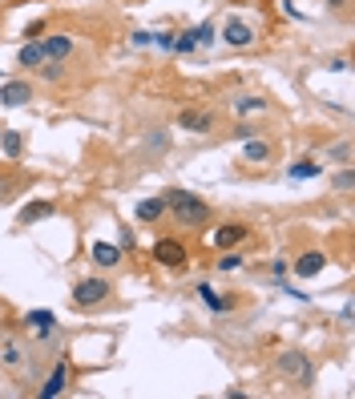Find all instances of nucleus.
I'll list each match as a JSON object with an SVG mask.
<instances>
[{
    "instance_id": "nucleus-1",
    "label": "nucleus",
    "mask_w": 355,
    "mask_h": 399,
    "mask_svg": "<svg viewBox=\"0 0 355 399\" xmlns=\"http://www.w3.org/2000/svg\"><path fill=\"white\" fill-rule=\"evenodd\" d=\"M162 202H165V214L174 218V226L182 230H206L214 210H210V202L198 198L194 190H182V186H165L162 190Z\"/></svg>"
},
{
    "instance_id": "nucleus-2",
    "label": "nucleus",
    "mask_w": 355,
    "mask_h": 399,
    "mask_svg": "<svg viewBox=\"0 0 355 399\" xmlns=\"http://www.w3.org/2000/svg\"><path fill=\"white\" fill-rule=\"evenodd\" d=\"M275 375H279L283 383H295V387H311L315 383V363L311 355L299 347H283L275 355Z\"/></svg>"
},
{
    "instance_id": "nucleus-3",
    "label": "nucleus",
    "mask_w": 355,
    "mask_h": 399,
    "mask_svg": "<svg viewBox=\"0 0 355 399\" xmlns=\"http://www.w3.org/2000/svg\"><path fill=\"white\" fill-rule=\"evenodd\" d=\"M69 295H73V307L93 311V307H102V302L114 299V283H109L105 275H89V278H77Z\"/></svg>"
},
{
    "instance_id": "nucleus-4",
    "label": "nucleus",
    "mask_w": 355,
    "mask_h": 399,
    "mask_svg": "<svg viewBox=\"0 0 355 399\" xmlns=\"http://www.w3.org/2000/svg\"><path fill=\"white\" fill-rule=\"evenodd\" d=\"M21 327H25L28 335H33V343H40V347H49V343H57V339L65 335L61 323H57V315H53L49 307L25 311V315H21Z\"/></svg>"
},
{
    "instance_id": "nucleus-5",
    "label": "nucleus",
    "mask_w": 355,
    "mask_h": 399,
    "mask_svg": "<svg viewBox=\"0 0 355 399\" xmlns=\"http://www.w3.org/2000/svg\"><path fill=\"white\" fill-rule=\"evenodd\" d=\"M150 258L158 262V266H165V270H182V266L190 262V246H186L182 238H158L150 246Z\"/></svg>"
},
{
    "instance_id": "nucleus-6",
    "label": "nucleus",
    "mask_w": 355,
    "mask_h": 399,
    "mask_svg": "<svg viewBox=\"0 0 355 399\" xmlns=\"http://www.w3.org/2000/svg\"><path fill=\"white\" fill-rule=\"evenodd\" d=\"M174 125H178V129H186V133L210 138V133H214V125H218V113L206 109V105H186V109L174 117Z\"/></svg>"
},
{
    "instance_id": "nucleus-7",
    "label": "nucleus",
    "mask_w": 355,
    "mask_h": 399,
    "mask_svg": "<svg viewBox=\"0 0 355 399\" xmlns=\"http://www.w3.org/2000/svg\"><path fill=\"white\" fill-rule=\"evenodd\" d=\"M295 278H319L323 270H327V250H319V246H307L299 250L291 258V266H287Z\"/></svg>"
},
{
    "instance_id": "nucleus-8",
    "label": "nucleus",
    "mask_w": 355,
    "mask_h": 399,
    "mask_svg": "<svg viewBox=\"0 0 355 399\" xmlns=\"http://www.w3.org/2000/svg\"><path fill=\"white\" fill-rule=\"evenodd\" d=\"M33 81L25 77H9V81H0V109H25L28 101H33Z\"/></svg>"
},
{
    "instance_id": "nucleus-9",
    "label": "nucleus",
    "mask_w": 355,
    "mask_h": 399,
    "mask_svg": "<svg viewBox=\"0 0 355 399\" xmlns=\"http://www.w3.org/2000/svg\"><path fill=\"white\" fill-rule=\"evenodd\" d=\"M69 383H73V367H69V359H57L53 363V371L45 375V383L37 387V395L40 399H57V395H65V391H69Z\"/></svg>"
},
{
    "instance_id": "nucleus-10",
    "label": "nucleus",
    "mask_w": 355,
    "mask_h": 399,
    "mask_svg": "<svg viewBox=\"0 0 355 399\" xmlns=\"http://www.w3.org/2000/svg\"><path fill=\"white\" fill-rule=\"evenodd\" d=\"M218 37L226 40L230 49H246V45H254V37H258V33L251 28V21H242V16H226V21H222V28H218Z\"/></svg>"
},
{
    "instance_id": "nucleus-11",
    "label": "nucleus",
    "mask_w": 355,
    "mask_h": 399,
    "mask_svg": "<svg viewBox=\"0 0 355 399\" xmlns=\"http://www.w3.org/2000/svg\"><path fill=\"white\" fill-rule=\"evenodd\" d=\"M246 238H251V226L246 222H222V226H214L210 242H214L218 250H239Z\"/></svg>"
},
{
    "instance_id": "nucleus-12",
    "label": "nucleus",
    "mask_w": 355,
    "mask_h": 399,
    "mask_svg": "<svg viewBox=\"0 0 355 399\" xmlns=\"http://www.w3.org/2000/svg\"><path fill=\"white\" fill-rule=\"evenodd\" d=\"M89 258H93L97 270H117V266L126 262V250L117 246V242H102V238H97V242L89 246Z\"/></svg>"
},
{
    "instance_id": "nucleus-13",
    "label": "nucleus",
    "mask_w": 355,
    "mask_h": 399,
    "mask_svg": "<svg viewBox=\"0 0 355 399\" xmlns=\"http://www.w3.org/2000/svg\"><path fill=\"white\" fill-rule=\"evenodd\" d=\"M170 146H174V138H170V129H165V125H150V129H146V138H141V153H146V158H165V153H170Z\"/></svg>"
},
{
    "instance_id": "nucleus-14",
    "label": "nucleus",
    "mask_w": 355,
    "mask_h": 399,
    "mask_svg": "<svg viewBox=\"0 0 355 399\" xmlns=\"http://www.w3.org/2000/svg\"><path fill=\"white\" fill-rule=\"evenodd\" d=\"M242 162H246V165H271V162H275V141L246 138V146H242Z\"/></svg>"
},
{
    "instance_id": "nucleus-15",
    "label": "nucleus",
    "mask_w": 355,
    "mask_h": 399,
    "mask_svg": "<svg viewBox=\"0 0 355 399\" xmlns=\"http://www.w3.org/2000/svg\"><path fill=\"white\" fill-rule=\"evenodd\" d=\"M230 109L239 113V117L266 113V109H271V97H266V93H234V97H230Z\"/></svg>"
},
{
    "instance_id": "nucleus-16",
    "label": "nucleus",
    "mask_w": 355,
    "mask_h": 399,
    "mask_svg": "<svg viewBox=\"0 0 355 399\" xmlns=\"http://www.w3.org/2000/svg\"><path fill=\"white\" fill-rule=\"evenodd\" d=\"M25 355H28V343L16 335V331L0 339V363H4V367H21V363H25Z\"/></svg>"
},
{
    "instance_id": "nucleus-17",
    "label": "nucleus",
    "mask_w": 355,
    "mask_h": 399,
    "mask_svg": "<svg viewBox=\"0 0 355 399\" xmlns=\"http://www.w3.org/2000/svg\"><path fill=\"white\" fill-rule=\"evenodd\" d=\"M40 45H45V61H69V57H73V37H69V33L40 37Z\"/></svg>"
},
{
    "instance_id": "nucleus-18",
    "label": "nucleus",
    "mask_w": 355,
    "mask_h": 399,
    "mask_svg": "<svg viewBox=\"0 0 355 399\" xmlns=\"http://www.w3.org/2000/svg\"><path fill=\"white\" fill-rule=\"evenodd\" d=\"M162 218H165V202H162V194H158V198H141L138 206H133V222L153 226V222H162Z\"/></svg>"
},
{
    "instance_id": "nucleus-19",
    "label": "nucleus",
    "mask_w": 355,
    "mask_h": 399,
    "mask_svg": "<svg viewBox=\"0 0 355 399\" xmlns=\"http://www.w3.org/2000/svg\"><path fill=\"white\" fill-rule=\"evenodd\" d=\"M0 153H4L9 162H16V158L25 153V133H21V129H0Z\"/></svg>"
},
{
    "instance_id": "nucleus-20",
    "label": "nucleus",
    "mask_w": 355,
    "mask_h": 399,
    "mask_svg": "<svg viewBox=\"0 0 355 399\" xmlns=\"http://www.w3.org/2000/svg\"><path fill=\"white\" fill-rule=\"evenodd\" d=\"M198 299H202L214 315H222V311H230V307H234V299H230V295H226V299H222V295H214V287H210V283H198Z\"/></svg>"
},
{
    "instance_id": "nucleus-21",
    "label": "nucleus",
    "mask_w": 355,
    "mask_h": 399,
    "mask_svg": "<svg viewBox=\"0 0 355 399\" xmlns=\"http://www.w3.org/2000/svg\"><path fill=\"white\" fill-rule=\"evenodd\" d=\"M40 218H53V202H28L25 210L16 214L21 226H33V222H40Z\"/></svg>"
},
{
    "instance_id": "nucleus-22",
    "label": "nucleus",
    "mask_w": 355,
    "mask_h": 399,
    "mask_svg": "<svg viewBox=\"0 0 355 399\" xmlns=\"http://www.w3.org/2000/svg\"><path fill=\"white\" fill-rule=\"evenodd\" d=\"M40 61H45V45H40V40H25V49H21L16 65H21V69H37Z\"/></svg>"
},
{
    "instance_id": "nucleus-23",
    "label": "nucleus",
    "mask_w": 355,
    "mask_h": 399,
    "mask_svg": "<svg viewBox=\"0 0 355 399\" xmlns=\"http://www.w3.org/2000/svg\"><path fill=\"white\" fill-rule=\"evenodd\" d=\"M323 174V165H315V162H291L287 165V177L291 182H307V177H319Z\"/></svg>"
},
{
    "instance_id": "nucleus-24",
    "label": "nucleus",
    "mask_w": 355,
    "mask_h": 399,
    "mask_svg": "<svg viewBox=\"0 0 355 399\" xmlns=\"http://www.w3.org/2000/svg\"><path fill=\"white\" fill-rule=\"evenodd\" d=\"M65 73H69V61H40L37 65V77H40V81H61Z\"/></svg>"
},
{
    "instance_id": "nucleus-25",
    "label": "nucleus",
    "mask_w": 355,
    "mask_h": 399,
    "mask_svg": "<svg viewBox=\"0 0 355 399\" xmlns=\"http://www.w3.org/2000/svg\"><path fill=\"white\" fill-rule=\"evenodd\" d=\"M242 262H246V258H242L239 250H218L214 266H218V270H222V275H230V270H242Z\"/></svg>"
},
{
    "instance_id": "nucleus-26",
    "label": "nucleus",
    "mask_w": 355,
    "mask_h": 399,
    "mask_svg": "<svg viewBox=\"0 0 355 399\" xmlns=\"http://www.w3.org/2000/svg\"><path fill=\"white\" fill-rule=\"evenodd\" d=\"M331 186H335V194H343V198H347V194L355 190V174H351V165H339V170H335V177H331Z\"/></svg>"
},
{
    "instance_id": "nucleus-27",
    "label": "nucleus",
    "mask_w": 355,
    "mask_h": 399,
    "mask_svg": "<svg viewBox=\"0 0 355 399\" xmlns=\"http://www.w3.org/2000/svg\"><path fill=\"white\" fill-rule=\"evenodd\" d=\"M327 162H335V165H351V141L343 138V141H335V146H327Z\"/></svg>"
},
{
    "instance_id": "nucleus-28",
    "label": "nucleus",
    "mask_w": 355,
    "mask_h": 399,
    "mask_svg": "<svg viewBox=\"0 0 355 399\" xmlns=\"http://www.w3.org/2000/svg\"><path fill=\"white\" fill-rule=\"evenodd\" d=\"M198 49V37H194V28H182L174 37V53H182V57H190V53Z\"/></svg>"
},
{
    "instance_id": "nucleus-29",
    "label": "nucleus",
    "mask_w": 355,
    "mask_h": 399,
    "mask_svg": "<svg viewBox=\"0 0 355 399\" xmlns=\"http://www.w3.org/2000/svg\"><path fill=\"white\" fill-rule=\"evenodd\" d=\"M174 28H158V33H150V45H158L162 53H174Z\"/></svg>"
},
{
    "instance_id": "nucleus-30",
    "label": "nucleus",
    "mask_w": 355,
    "mask_h": 399,
    "mask_svg": "<svg viewBox=\"0 0 355 399\" xmlns=\"http://www.w3.org/2000/svg\"><path fill=\"white\" fill-rule=\"evenodd\" d=\"M214 21H202V25H194V37H198V49H202V45H210V40H214Z\"/></svg>"
},
{
    "instance_id": "nucleus-31",
    "label": "nucleus",
    "mask_w": 355,
    "mask_h": 399,
    "mask_svg": "<svg viewBox=\"0 0 355 399\" xmlns=\"http://www.w3.org/2000/svg\"><path fill=\"white\" fill-rule=\"evenodd\" d=\"M230 138H258V125H254V121H242V125H234V129H230Z\"/></svg>"
},
{
    "instance_id": "nucleus-32",
    "label": "nucleus",
    "mask_w": 355,
    "mask_h": 399,
    "mask_svg": "<svg viewBox=\"0 0 355 399\" xmlns=\"http://www.w3.org/2000/svg\"><path fill=\"white\" fill-rule=\"evenodd\" d=\"M16 182H13V177H4V174H0V202H13L16 198Z\"/></svg>"
},
{
    "instance_id": "nucleus-33",
    "label": "nucleus",
    "mask_w": 355,
    "mask_h": 399,
    "mask_svg": "<svg viewBox=\"0 0 355 399\" xmlns=\"http://www.w3.org/2000/svg\"><path fill=\"white\" fill-rule=\"evenodd\" d=\"M25 40H40L45 37V21H33V25H25V33H21Z\"/></svg>"
},
{
    "instance_id": "nucleus-34",
    "label": "nucleus",
    "mask_w": 355,
    "mask_h": 399,
    "mask_svg": "<svg viewBox=\"0 0 355 399\" xmlns=\"http://www.w3.org/2000/svg\"><path fill=\"white\" fill-rule=\"evenodd\" d=\"M117 246L126 250V254H129V250H138V238H133V230H129V226H121V242H117Z\"/></svg>"
},
{
    "instance_id": "nucleus-35",
    "label": "nucleus",
    "mask_w": 355,
    "mask_h": 399,
    "mask_svg": "<svg viewBox=\"0 0 355 399\" xmlns=\"http://www.w3.org/2000/svg\"><path fill=\"white\" fill-rule=\"evenodd\" d=\"M287 266H291V258H271V275H287Z\"/></svg>"
},
{
    "instance_id": "nucleus-36",
    "label": "nucleus",
    "mask_w": 355,
    "mask_h": 399,
    "mask_svg": "<svg viewBox=\"0 0 355 399\" xmlns=\"http://www.w3.org/2000/svg\"><path fill=\"white\" fill-rule=\"evenodd\" d=\"M351 315H355V311H351V302H347V307L339 311V323H343V327H351Z\"/></svg>"
},
{
    "instance_id": "nucleus-37",
    "label": "nucleus",
    "mask_w": 355,
    "mask_h": 399,
    "mask_svg": "<svg viewBox=\"0 0 355 399\" xmlns=\"http://www.w3.org/2000/svg\"><path fill=\"white\" fill-rule=\"evenodd\" d=\"M327 9H347V0H323Z\"/></svg>"
}]
</instances>
